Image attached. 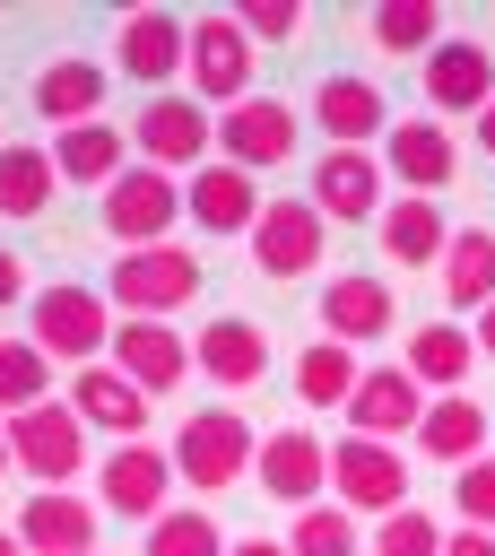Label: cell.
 Masks as SVG:
<instances>
[{
	"label": "cell",
	"instance_id": "cell-14",
	"mask_svg": "<svg viewBox=\"0 0 495 556\" xmlns=\"http://www.w3.org/2000/svg\"><path fill=\"white\" fill-rule=\"evenodd\" d=\"M426 382L408 374V365H365L356 374V400H347V417H356V434H373V443H399V434H417L426 426Z\"/></svg>",
	"mask_w": 495,
	"mask_h": 556
},
{
	"label": "cell",
	"instance_id": "cell-37",
	"mask_svg": "<svg viewBox=\"0 0 495 556\" xmlns=\"http://www.w3.org/2000/svg\"><path fill=\"white\" fill-rule=\"evenodd\" d=\"M443 521L434 513H417V504H399L391 521H373V556H443Z\"/></svg>",
	"mask_w": 495,
	"mask_h": 556
},
{
	"label": "cell",
	"instance_id": "cell-6",
	"mask_svg": "<svg viewBox=\"0 0 495 556\" xmlns=\"http://www.w3.org/2000/svg\"><path fill=\"white\" fill-rule=\"evenodd\" d=\"M330 504L391 521V513L408 504V460H399V443H373V434L330 443Z\"/></svg>",
	"mask_w": 495,
	"mask_h": 556
},
{
	"label": "cell",
	"instance_id": "cell-10",
	"mask_svg": "<svg viewBox=\"0 0 495 556\" xmlns=\"http://www.w3.org/2000/svg\"><path fill=\"white\" fill-rule=\"evenodd\" d=\"M252 478H261V495H278V504H295V513H313V504H321V486H330V443H321L313 426H278V434H261Z\"/></svg>",
	"mask_w": 495,
	"mask_h": 556
},
{
	"label": "cell",
	"instance_id": "cell-20",
	"mask_svg": "<svg viewBox=\"0 0 495 556\" xmlns=\"http://www.w3.org/2000/svg\"><path fill=\"white\" fill-rule=\"evenodd\" d=\"M452 165H460V139H452L434 113L391 122V139H382V174H391V182H408V191L426 200V191H443V182H452Z\"/></svg>",
	"mask_w": 495,
	"mask_h": 556
},
{
	"label": "cell",
	"instance_id": "cell-42",
	"mask_svg": "<svg viewBox=\"0 0 495 556\" xmlns=\"http://www.w3.org/2000/svg\"><path fill=\"white\" fill-rule=\"evenodd\" d=\"M226 556H287V539H234Z\"/></svg>",
	"mask_w": 495,
	"mask_h": 556
},
{
	"label": "cell",
	"instance_id": "cell-4",
	"mask_svg": "<svg viewBox=\"0 0 495 556\" xmlns=\"http://www.w3.org/2000/svg\"><path fill=\"white\" fill-rule=\"evenodd\" d=\"M130 148H139V165H165V174H200L208 156H217V113L200 104V96H148L139 104V122H130Z\"/></svg>",
	"mask_w": 495,
	"mask_h": 556
},
{
	"label": "cell",
	"instance_id": "cell-33",
	"mask_svg": "<svg viewBox=\"0 0 495 556\" xmlns=\"http://www.w3.org/2000/svg\"><path fill=\"white\" fill-rule=\"evenodd\" d=\"M373 43L399 52V61H426V52L443 43V9H434V0H382V9H373Z\"/></svg>",
	"mask_w": 495,
	"mask_h": 556
},
{
	"label": "cell",
	"instance_id": "cell-2",
	"mask_svg": "<svg viewBox=\"0 0 495 556\" xmlns=\"http://www.w3.org/2000/svg\"><path fill=\"white\" fill-rule=\"evenodd\" d=\"M252 452H261V434L243 408H191L174 434V478L191 495H226L234 478H252Z\"/></svg>",
	"mask_w": 495,
	"mask_h": 556
},
{
	"label": "cell",
	"instance_id": "cell-34",
	"mask_svg": "<svg viewBox=\"0 0 495 556\" xmlns=\"http://www.w3.org/2000/svg\"><path fill=\"white\" fill-rule=\"evenodd\" d=\"M52 400V356L35 339H0V408H43Z\"/></svg>",
	"mask_w": 495,
	"mask_h": 556
},
{
	"label": "cell",
	"instance_id": "cell-21",
	"mask_svg": "<svg viewBox=\"0 0 495 556\" xmlns=\"http://www.w3.org/2000/svg\"><path fill=\"white\" fill-rule=\"evenodd\" d=\"M191 365H200L217 391H252V382L269 374V330L243 321V313H217V321L191 339Z\"/></svg>",
	"mask_w": 495,
	"mask_h": 556
},
{
	"label": "cell",
	"instance_id": "cell-29",
	"mask_svg": "<svg viewBox=\"0 0 495 556\" xmlns=\"http://www.w3.org/2000/svg\"><path fill=\"white\" fill-rule=\"evenodd\" d=\"M417 452H426V460H452V469H469V460L486 452V408H478L469 391L434 400V408H426V426H417Z\"/></svg>",
	"mask_w": 495,
	"mask_h": 556
},
{
	"label": "cell",
	"instance_id": "cell-8",
	"mask_svg": "<svg viewBox=\"0 0 495 556\" xmlns=\"http://www.w3.org/2000/svg\"><path fill=\"white\" fill-rule=\"evenodd\" d=\"M9 460H17L26 478H43V486H69V478L87 469V426H78V408H69V400L17 408V417H9Z\"/></svg>",
	"mask_w": 495,
	"mask_h": 556
},
{
	"label": "cell",
	"instance_id": "cell-36",
	"mask_svg": "<svg viewBox=\"0 0 495 556\" xmlns=\"http://www.w3.org/2000/svg\"><path fill=\"white\" fill-rule=\"evenodd\" d=\"M287 556H356V513H347V504H313V513H295Z\"/></svg>",
	"mask_w": 495,
	"mask_h": 556
},
{
	"label": "cell",
	"instance_id": "cell-31",
	"mask_svg": "<svg viewBox=\"0 0 495 556\" xmlns=\"http://www.w3.org/2000/svg\"><path fill=\"white\" fill-rule=\"evenodd\" d=\"M52 148H26V139H9L0 148V217H43L52 208Z\"/></svg>",
	"mask_w": 495,
	"mask_h": 556
},
{
	"label": "cell",
	"instance_id": "cell-5",
	"mask_svg": "<svg viewBox=\"0 0 495 556\" xmlns=\"http://www.w3.org/2000/svg\"><path fill=\"white\" fill-rule=\"evenodd\" d=\"M182 78H191V96H200L208 113H234V104L252 96V35L234 26V9L191 17V61H182Z\"/></svg>",
	"mask_w": 495,
	"mask_h": 556
},
{
	"label": "cell",
	"instance_id": "cell-22",
	"mask_svg": "<svg viewBox=\"0 0 495 556\" xmlns=\"http://www.w3.org/2000/svg\"><path fill=\"white\" fill-rule=\"evenodd\" d=\"M382 156L373 148H321V165H313V208L321 217H373L382 208Z\"/></svg>",
	"mask_w": 495,
	"mask_h": 556
},
{
	"label": "cell",
	"instance_id": "cell-15",
	"mask_svg": "<svg viewBox=\"0 0 495 556\" xmlns=\"http://www.w3.org/2000/svg\"><path fill=\"white\" fill-rule=\"evenodd\" d=\"M17 547L26 556H96V504L78 486H35L17 504Z\"/></svg>",
	"mask_w": 495,
	"mask_h": 556
},
{
	"label": "cell",
	"instance_id": "cell-9",
	"mask_svg": "<svg viewBox=\"0 0 495 556\" xmlns=\"http://www.w3.org/2000/svg\"><path fill=\"white\" fill-rule=\"evenodd\" d=\"M417 70H426V113L434 122H478L495 104V52L469 43V35H443Z\"/></svg>",
	"mask_w": 495,
	"mask_h": 556
},
{
	"label": "cell",
	"instance_id": "cell-7",
	"mask_svg": "<svg viewBox=\"0 0 495 556\" xmlns=\"http://www.w3.org/2000/svg\"><path fill=\"white\" fill-rule=\"evenodd\" d=\"M174 217H182V174H165V165H130V174L104 191V226H113L122 252L174 243Z\"/></svg>",
	"mask_w": 495,
	"mask_h": 556
},
{
	"label": "cell",
	"instance_id": "cell-1",
	"mask_svg": "<svg viewBox=\"0 0 495 556\" xmlns=\"http://www.w3.org/2000/svg\"><path fill=\"white\" fill-rule=\"evenodd\" d=\"M26 339L52 356V365H104V348H113V304H104V287H78V278H61V287H35V304H26Z\"/></svg>",
	"mask_w": 495,
	"mask_h": 556
},
{
	"label": "cell",
	"instance_id": "cell-38",
	"mask_svg": "<svg viewBox=\"0 0 495 556\" xmlns=\"http://www.w3.org/2000/svg\"><path fill=\"white\" fill-rule=\"evenodd\" d=\"M234 26H243L252 43H295V35H304V0H243Z\"/></svg>",
	"mask_w": 495,
	"mask_h": 556
},
{
	"label": "cell",
	"instance_id": "cell-35",
	"mask_svg": "<svg viewBox=\"0 0 495 556\" xmlns=\"http://www.w3.org/2000/svg\"><path fill=\"white\" fill-rule=\"evenodd\" d=\"M234 539H217V513L200 504H174L165 521H148V556H226Z\"/></svg>",
	"mask_w": 495,
	"mask_h": 556
},
{
	"label": "cell",
	"instance_id": "cell-18",
	"mask_svg": "<svg viewBox=\"0 0 495 556\" xmlns=\"http://www.w3.org/2000/svg\"><path fill=\"white\" fill-rule=\"evenodd\" d=\"M287 148H295V113L278 96H243L234 113H217V156L226 165L261 174V165H287Z\"/></svg>",
	"mask_w": 495,
	"mask_h": 556
},
{
	"label": "cell",
	"instance_id": "cell-47",
	"mask_svg": "<svg viewBox=\"0 0 495 556\" xmlns=\"http://www.w3.org/2000/svg\"><path fill=\"white\" fill-rule=\"evenodd\" d=\"M96 556H104V547H96Z\"/></svg>",
	"mask_w": 495,
	"mask_h": 556
},
{
	"label": "cell",
	"instance_id": "cell-39",
	"mask_svg": "<svg viewBox=\"0 0 495 556\" xmlns=\"http://www.w3.org/2000/svg\"><path fill=\"white\" fill-rule=\"evenodd\" d=\"M452 504H460V530H495V460L486 452L452 478Z\"/></svg>",
	"mask_w": 495,
	"mask_h": 556
},
{
	"label": "cell",
	"instance_id": "cell-24",
	"mask_svg": "<svg viewBox=\"0 0 495 556\" xmlns=\"http://www.w3.org/2000/svg\"><path fill=\"white\" fill-rule=\"evenodd\" d=\"M69 408H78V426H104L122 443H139V426H148V391L130 374H113V365H78L69 374Z\"/></svg>",
	"mask_w": 495,
	"mask_h": 556
},
{
	"label": "cell",
	"instance_id": "cell-13",
	"mask_svg": "<svg viewBox=\"0 0 495 556\" xmlns=\"http://www.w3.org/2000/svg\"><path fill=\"white\" fill-rule=\"evenodd\" d=\"M182 478H174V452H156L148 434L139 443H113V460H104V513H122V521H165Z\"/></svg>",
	"mask_w": 495,
	"mask_h": 556
},
{
	"label": "cell",
	"instance_id": "cell-32",
	"mask_svg": "<svg viewBox=\"0 0 495 556\" xmlns=\"http://www.w3.org/2000/svg\"><path fill=\"white\" fill-rule=\"evenodd\" d=\"M295 391H304V408H347V400H356V348L313 339V348L295 356Z\"/></svg>",
	"mask_w": 495,
	"mask_h": 556
},
{
	"label": "cell",
	"instance_id": "cell-41",
	"mask_svg": "<svg viewBox=\"0 0 495 556\" xmlns=\"http://www.w3.org/2000/svg\"><path fill=\"white\" fill-rule=\"evenodd\" d=\"M443 556H495V530H452Z\"/></svg>",
	"mask_w": 495,
	"mask_h": 556
},
{
	"label": "cell",
	"instance_id": "cell-45",
	"mask_svg": "<svg viewBox=\"0 0 495 556\" xmlns=\"http://www.w3.org/2000/svg\"><path fill=\"white\" fill-rule=\"evenodd\" d=\"M0 556H26V547H17V530H0Z\"/></svg>",
	"mask_w": 495,
	"mask_h": 556
},
{
	"label": "cell",
	"instance_id": "cell-25",
	"mask_svg": "<svg viewBox=\"0 0 495 556\" xmlns=\"http://www.w3.org/2000/svg\"><path fill=\"white\" fill-rule=\"evenodd\" d=\"M382 252L399 261V269H443V252H452V226H443V200H382Z\"/></svg>",
	"mask_w": 495,
	"mask_h": 556
},
{
	"label": "cell",
	"instance_id": "cell-28",
	"mask_svg": "<svg viewBox=\"0 0 495 556\" xmlns=\"http://www.w3.org/2000/svg\"><path fill=\"white\" fill-rule=\"evenodd\" d=\"M399 365H408L426 391H443V400H452V391L469 382V365H478V339H469L460 321H426V330L408 339V356H399Z\"/></svg>",
	"mask_w": 495,
	"mask_h": 556
},
{
	"label": "cell",
	"instance_id": "cell-46",
	"mask_svg": "<svg viewBox=\"0 0 495 556\" xmlns=\"http://www.w3.org/2000/svg\"><path fill=\"white\" fill-rule=\"evenodd\" d=\"M0 478H9V434H0Z\"/></svg>",
	"mask_w": 495,
	"mask_h": 556
},
{
	"label": "cell",
	"instance_id": "cell-40",
	"mask_svg": "<svg viewBox=\"0 0 495 556\" xmlns=\"http://www.w3.org/2000/svg\"><path fill=\"white\" fill-rule=\"evenodd\" d=\"M17 295H26V261H17V252H9V243H0V313H9V304H17Z\"/></svg>",
	"mask_w": 495,
	"mask_h": 556
},
{
	"label": "cell",
	"instance_id": "cell-26",
	"mask_svg": "<svg viewBox=\"0 0 495 556\" xmlns=\"http://www.w3.org/2000/svg\"><path fill=\"white\" fill-rule=\"evenodd\" d=\"M321 330H330L339 348L382 339V330H391V287H382V278H365V269L330 278V287H321Z\"/></svg>",
	"mask_w": 495,
	"mask_h": 556
},
{
	"label": "cell",
	"instance_id": "cell-43",
	"mask_svg": "<svg viewBox=\"0 0 495 556\" xmlns=\"http://www.w3.org/2000/svg\"><path fill=\"white\" fill-rule=\"evenodd\" d=\"M469 339H478V356H495V304L478 313V330H469Z\"/></svg>",
	"mask_w": 495,
	"mask_h": 556
},
{
	"label": "cell",
	"instance_id": "cell-44",
	"mask_svg": "<svg viewBox=\"0 0 495 556\" xmlns=\"http://www.w3.org/2000/svg\"><path fill=\"white\" fill-rule=\"evenodd\" d=\"M478 148H486V156H495V104H486V113H478Z\"/></svg>",
	"mask_w": 495,
	"mask_h": 556
},
{
	"label": "cell",
	"instance_id": "cell-12",
	"mask_svg": "<svg viewBox=\"0 0 495 556\" xmlns=\"http://www.w3.org/2000/svg\"><path fill=\"white\" fill-rule=\"evenodd\" d=\"M321 226H330V217H321L313 200H269L261 226L243 235V243H252V269H261V278H304V269H321Z\"/></svg>",
	"mask_w": 495,
	"mask_h": 556
},
{
	"label": "cell",
	"instance_id": "cell-3",
	"mask_svg": "<svg viewBox=\"0 0 495 556\" xmlns=\"http://www.w3.org/2000/svg\"><path fill=\"white\" fill-rule=\"evenodd\" d=\"M191 295H200V261H191L182 243L122 252V261L104 269V304H122V321H174Z\"/></svg>",
	"mask_w": 495,
	"mask_h": 556
},
{
	"label": "cell",
	"instance_id": "cell-23",
	"mask_svg": "<svg viewBox=\"0 0 495 556\" xmlns=\"http://www.w3.org/2000/svg\"><path fill=\"white\" fill-rule=\"evenodd\" d=\"M130 165H139V156H130V130H113V122L52 130V174H61V182H96V191H113Z\"/></svg>",
	"mask_w": 495,
	"mask_h": 556
},
{
	"label": "cell",
	"instance_id": "cell-27",
	"mask_svg": "<svg viewBox=\"0 0 495 556\" xmlns=\"http://www.w3.org/2000/svg\"><path fill=\"white\" fill-rule=\"evenodd\" d=\"M35 113H43L52 130L104 122V70H96V61H43V78H35Z\"/></svg>",
	"mask_w": 495,
	"mask_h": 556
},
{
	"label": "cell",
	"instance_id": "cell-16",
	"mask_svg": "<svg viewBox=\"0 0 495 556\" xmlns=\"http://www.w3.org/2000/svg\"><path fill=\"white\" fill-rule=\"evenodd\" d=\"M113 61H122V70H130L148 96H165V78L191 61V17H174V9H130V17H122Z\"/></svg>",
	"mask_w": 495,
	"mask_h": 556
},
{
	"label": "cell",
	"instance_id": "cell-19",
	"mask_svg": "<svg viewBox=\"0 0 495 556\" xmlns=\"http://www.w3.org/2000/svg\"><path fill=\"white\" fill-rule=\"evenodd\" d=\"M313 130H330V148H365V139H391V104H382L373 78L339 70V78L313 87Z\"/></svg>",
	"mask_w": 495,
	"mask_h": 556
},
{
	"label": "cell",
	"instance_id": "cell-11",
	"mask_svg": "<svg viewBox=\"0 0 495 556\" xmlns=\"http://www.w3.org/2000/svg\"><path fill=\"white\" fill-rule=\"evenodd\" d=\"M261 208H269V200H261V191H252V174H243V165H226V156H208L200 174H182V217H191L200 235H217V243H226V235H252V226H261Z\"/></svg>",
	"mask_w": 495,
	"mask_h": 556
},
{
	"label": "cell",
	"instance_id": "cell-17",
	"mask_svg": "<svg viewBox=\"0 0 495 556\" xmlns=\"http://www.w3.org/2000/svg\"><path fill=\"white\" fill-rule=\"evenodd\" d=\"M104 365H113V374H130V382L156 400V391H174V382L191 374V339H182L174 321H113Z\"/></svg>",
	"mask_w": 495,
	"mask_h": 556
},
{
	"label": "cell",
	"instance_id": "cell-30",
	"mask_svg": "<svg viewBox=\"0 0 495 556\" xmlns=\"http://www.w3.org/2000/svg\"><path fill=\"white\" fill-rule=\"evenodd\" d=\"M443 295L460 313H486L495 304V226H460L452 252H443Z\"/></svg>",
	"mask_w": 495,
	"mask_h": 556
}]
</instances>
